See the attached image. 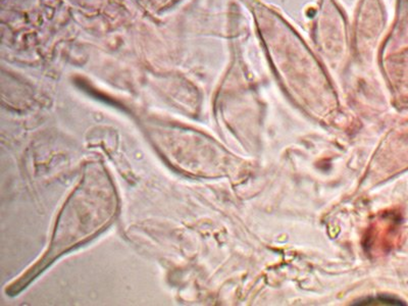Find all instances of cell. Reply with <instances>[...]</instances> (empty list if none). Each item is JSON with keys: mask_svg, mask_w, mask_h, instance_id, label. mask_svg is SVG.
I'll list each match as a JSON object with an SVG mask.
<instances>
[{"mask_svg": "<svg viewBox=\"0 0 408 306\" xmlns=\"http://www.w3.org/2000/svg\"><path fill=\"white\" fill-rule=\"evenodd\" d=\"M354 305H403V303H401V301L390 298V297H386V296H378V297H370V298H366L362 300L358 303H355Z\"/></svg>", "mask_w": 408, "mask_h": 306, "instance_id": "obj_1", "label": "cell"}]
</instances>
